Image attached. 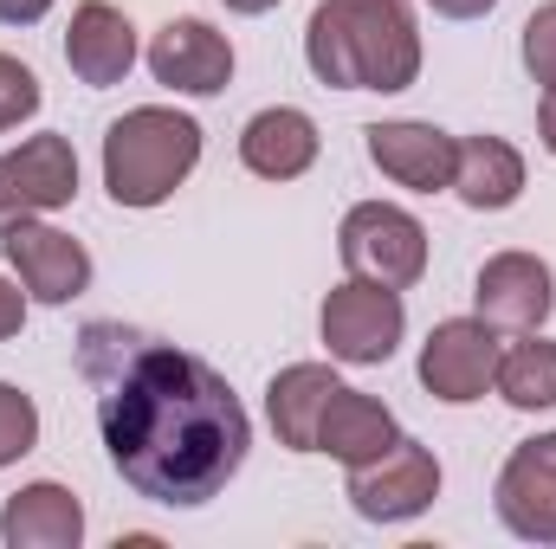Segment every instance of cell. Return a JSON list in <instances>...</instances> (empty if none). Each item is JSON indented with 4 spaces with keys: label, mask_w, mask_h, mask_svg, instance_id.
Listing matches in <instances>:
<instances>
[{
    "label": "cell",
    "mask_w": 556,
    "mask_h": 549,
    "mask_svg": "<svg viewBox=\"0 0 556 549\" xmlns=\"http://www.w3.org/2000/svg\"><path fill=\"white\" fill-rule=\"evenodd\" d=\"M78 375L98 388V433L111 465L149 505L194 511L220 498L247 465V408L201 356L130 323H85Z\"/></svg>",
    "instance_id": "cell-1"
},
{
    "label": "cell",
    "mask_w": 556,
    "mask_h": 549,
    "mask_svg": "<svg viewBox=\"0 0 556 549\" xmlns=\"http://www.w3.org/2000/svg\"><path fill=\"white\" fill-rule=\"evenodd\" d=\"M304 59L330 91H408L420 33L408 0H324L304 26Z\"/></svg>",
    "instance_id": "cell-2"
},
{
    "label": "cell",
    "mask_w": 556,
    "mask_h": 549,
    "mask_svg": "<svg viewBox=\"0 0 556 549\" xmlns=\"http://www.w3.org/2000/svg\"><path fill=\"white\" fill-rule=\"evenodd\" d=\"M201 162V124L168 111V104H142L124 111L104 130V188L117 207H162Z\"/></svg>",
    "instance_id": "cell-3"
},
{
    "label": "cell",
    "mask_w": 556,
    "mask_h": 549,
    "mask_svg": "<svg viewBox=\"0 0 556 549\" xmlns=\"http://www.w3.org/2000/svg\"><path fill=\"white\" fill-rule=\"evenodd\" d=\"M337 253L350 278H369V284H389V291H408L427 272V227H420L408 207H389V201H363L343 214L337 227Z\"/></svg>",
    "instance_id": "cell-4"
},
{
    "label": "cell",
    "mask_w": 556,
    "mask_h": 549,
    "mask_svg": "<svg viewBox=\"0 0 556 549\" xmlns=\"http://www.w3.org/2000/svg\"><path fill=\"white\" fill-rule=\"evenodd\" d=\"M324 343L337 362H356V369H376L395 356L402 330H408V310H402V291L389 284H369V278H350L324 297V317H317Z\"/></svg>",
    "instance_id": "cell-5"
},
{
    "label": "cell",
    "mask_w": 556,
    "mask_h": 549,
    "mask_svg": "<svg viewBox=\"0 0 556 549\" xmlns=\"http://www.w3.org/2000/svg\"><path fill=\"white\" fill-rule=\"evenodd\" d=\"M498 375V330L485 317H446L420 343V388L446 408H466Z\"/></svg>",
    "instance_id": "cell-6"
},
{
    "label": "cell",
    "mask_w": 556,
    "mask_h": 549,
    "mask_svg": "<svg viewBox=\"0 0 556 549\" xmlns=\"http://www.w3.org/2000/svg\"><path fill=\"white\" fill-rule=\"evenodd\" d=\"M440 498V459L420 439H395L382 459L350 465V505L369 524H408Z\"/></svg>",
    "instance_id": "cell-7"
},
{
    "label": "cell",
    "mask_w": 556,
    "mask_h": 549,
    "mask_svg": "<svg viewBox=\"0 0 556 549\" xmlns=\"http://www.w3.org/2000/svg\"><path fill=\"white\" fill-rule=\"evenodd\" d=\"M72 194H78V155L65 137H33L0 155V233L52 207H72Z\"/></svg>",
    "instance_id": "cell-8"
},
{
    "label": "cell",
    "mask_w": 556,
    "mask_h": 549,
    "mask_svg": "<svg viewBox=\"0 0 556 549\" xmlns=\"http://www.w3.org/2000/svg\"><path fill=\"white\" fill-rule=\"evenodd\" d=\"M149 72L155 85L168 91H188V98H220L227 78H233V46L227 33H214L207 20H168L155 39H149Z\"/></svg>",
    "instance_id": "cell-9"
},
{
    "label": "cell",
    "mask_w": 556,
    "mask_h": 549,
    "mask_svg": "<svg viewBox=\"0 0 556 549\" xmlns=\"http://www.w3.org/2000/svg\"><path fill=\"white\" fill-rule=\"evenodd\" d=\"M472 304L492 330H544V317L556 310V278L538 253H498L479 266V284H472Z\"/></svg>",
    "instance_id": "cell-10"
},
{
    "label": "cell",
    "mask_w": 556,
    "mask_h": 549,
    "mask_svg": "<svg viewBox=\"0 0 556 549\" xmlns=\"http://www.w3.org/2000/svg\"><path fill=\"white\" fill-rule=\"evenodd\" d=\"M0 253H7V266L20 272V284H26L39 304H72V297L91 284V253H85L72 233H59V227L20 220V227L0 233Z\"/></svg>",
    "instance_id": "cell-11"
},
{
    "label": "cell",
    "mask_w": 556,
    "mask_h": 549,
    "mask_svg": "<svg viewBox=\"0 0 556 549\" xmlns=\"http://www.w3.org/2000/svg\"><path fill=\"white\" fill-rule=\"evenodd\" d=\"M498 518L525 544H556V433L525 439L498 472Z\"/></svg>",
    "instance_id": "cell-12"
},
{
    "label": "cell",
    "mask_w": 556,
    "mask_h": 549,
    "mask_svg": "<svg viewBox=\"0 0 556 549\" xmlns=\"http://www.w3.org/2000/svg\"><path fill=\"white\" fill-rule=\"evenodd\" d=\"M369 142V162L395 181V188H415V194H433V188H453V155L459 142L433 124H369L363 130Z\"/></svg>",
    "instance_id": "cell-13"
},
{
    "label": "cell",
    "mask_w": 556,
    "mask_h": 549,
    "mask_svg": "<svg viewBox=\"0 0 556 549\" xmlns=\"http://www.w3.org/2000/svg\"><path fill=\"white\" fill-rule=\"evenodd\" d=\"M65 65L78 72V85L104 91V85H124L130 65H137V26L111 7V0H85L65 26Z\"/></svg>",
    "instance_id": "cell-14"
},
{
    "label": "cell",
    "mask_w": 556,
    "mask_h": 549,
    "mask_svg": "<svg viewBox=\"0 0 556 549\" xmlns=\"http://www.w3.org/2000/svg\"><path fill=\"white\" fill-rule=\"evenodd\" d=\"M78 537H85V505L52 478L13 491L0 511V544L7 549H78Z\"/></svg>",
    "instance_id": "cell-15"
},
{
    "label": "cell",
    "mask_w": 556,
    "mask_h": 549,
    "mask_svg": "<svg viewBox=\"0 0 556 549\" xmlns=\"http://www.w3.org/2000/svg\"><path fill=\"white\" fill-rule=\"evenodd\" d=\"M395 439H402L395 413L382 408L376 395H363V388H337L330 408H324V420H317V452H330V459H343V465H369V459H382Z\"/></svg>",
    "instance_id": "cell-16"
},
{
    "label": "cell",
    "mask_w": 556,
    "mask_h": 549,
    "mask_svg": "<svg viewBox=\"0 0 556 549\" xmlns=\"http://www.w3.org/2000/svg\"><path fill=\"white\" fill-rule=\"evenodd\" d=\"M240 162L260 181H298L317 162V124L304 111H291V104H273L240 130Z\"/></svg>",
    "instance_id": "cell-17"
},
{
    "label": "cell",
    "mask_w": 556,
    "mask_h": 549,
    "mask_svg": "<svg viewBox=\"0 0 556 549\" xmlns=\"http://www.w3.org/2000/svg\"><path fill=\"white\" fill-rule=\"evenodd\" d=\"M337 388H343V382H337L324 362H291V369H278L273 388H266V413H273L278 446L317 452V420H324V408H330Z\"/></svg>",
    "instance_id": "cell-18"
},
{
    "label": "cell",
    "mask_w": 556,
    "mask_h": 549,
    "mask_svg": "<svg viewBox=\"0 0 556 549\" xmlns=\"http://www.w3.org/2000/svg\"><path fill=\"white\" fill-rule=\"evenodd\" d=\"M453 194L472 214H498L525 194V155L505 137H466L453 155Z\"/></svg>",
    "instance_id": "cell-19"
},
{
    "label": "cell",
    "mask_w": 556,
    "mask_h": 549,
    "mask_svg": "<svg viewBox=\"0 0 556 549\" xmlns=\"http://www.w3.org/2000/svg\"><path fill=\"white\" fill-rule=\"evenodd\" d=\"M492 388H498L518 413L556 408V343H544L538 330H525V343L498 349V375H492Z\"/></svg>",
    "instance_id": "cell-20"
},
{
    "label": "cell",
    "mask_w": 556,
    "mask_h": 549,
    "mask_svg": "<svg viewBox=\"0 0 556 549\" xmlns=\"http://www.w3.org/2000/svg\"><path fill=\"white\" fill-rule=\"evenodd\" d=\"M33 446H39V408H33V395L13 388V382H0V465L26 459Z\"/></svg>",
    "instance_id": "cell-21"
},
{
    "label": "cell",
    "mask_w": 556,
    "mask_h": 549,
    "mask_svg": "<svg viewBox=\"0 0 556 549\" xmlns=\"http://www.w3.org/2000/svg\"><path fill=\"white\" fill-rule=\"evenodd\" d=\"M33 111H39V78H33L13 52H0V137L20 130Z\"/></svg>",
    "instance_id": "cell-22"
},
{
    "label": "cell",
    "mask_w": 556,
    "mask_h": 549,
    "mask_svg": "<svg viewBox=\"0 0 556 549\" xmlns=\"http://www.w3.org/2000/svg\"><path fill=\"white\" fill-rule=\"evenodd\" d=\"M525 72H531L544 91H556V0L525 20Z\"/></svg>",
    "instance_id": "cell-23"
},
{
    "label": "cell",
    "mask_w": 556,
    "mask_h": 549,
    "mask_svg": "<svg viewBox=\"0 0 556 549\" xmlns=\"http://www.w3.org/2000/svg\"><path fill=\"white\" fill-rule=\"evenodd\" d=\"M20 323H26V297L0 278V343H7V336H20Z\"/></svg>",
    "instance_id": "cell-24"
},
{
    "label": "cell",
    "mask_w": 556,
    "mask_h": 549,
    "mask_svg": "<svg viewBox=\"0 0 556 549\" xmlns=\"http://www.w3.org/2000/svg\"><path fill=\"white\" fill-rule=\"evenodd\" d=\"M46 13H52V0H0V26H33Z\"/></svg>",
    "instance_id": "cell-25"
},
{
    "label": "cell",
    "mask_w": 556,
    "mask_h": 549,
    "mask_svg": "<svg viewBox=\"0 0 556 549\" xmlns=\"http://www.w3.org/2000/svg\"><path fill=\"white\" fill-rule=\"evenodd\" d=\"M427 7H433L440 20H485L498 0H427Z\"/></svg>",
    "instance_id": "cell-26"
},
{
    "label": "cell",
    "mask_w": 556,
    "mask_h": 549,
    "mask_svg": "<svg viewBox=\"0 0 556 549\" xmlns=\"http://www.w3.org/2000/svg\"><path fill=\"white\" fill-rule=\"evenodd\" d=\"M538 137H544V149L556 155V91H544V111H538Z\"/></svg>",
    "instance_id": "cell-27"
},
{
    "label": "cell",
    "mask_w": 556,
    "mask_h": 549,
    "mask_svg": "<svg viewBox=\"0 0 556 549\" xmlns=\"http://www.w3.org/2000/svg\"><path fill=\"white\" fill-rule=\"evenodd\" d=\"M227 7H233V13H273L278 0H227Z\"/></svg>",
    "instance_id": "cell-28"
}]
</instances>
